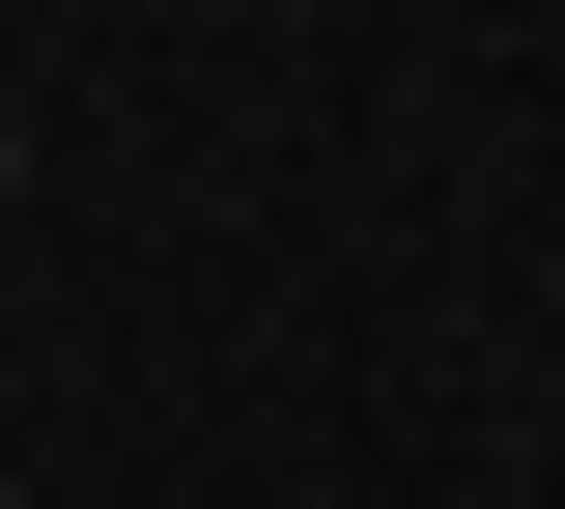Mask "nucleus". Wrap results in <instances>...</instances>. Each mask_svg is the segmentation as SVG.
Instances as JSON below:
<instances>
[{"label":"nucleus","mask_w":565,"mask_h":509,"mask_svg":"<svg viewBox=\"0 0 565 509\" xmlns=\"http://www.w3.org/2000/svg\"><path fill=\"white\" fill-rule=\"evenodd\" d=\"M0 509H29V481H0Z\"/></svg>","instance_id":"1"}]
</instances>
